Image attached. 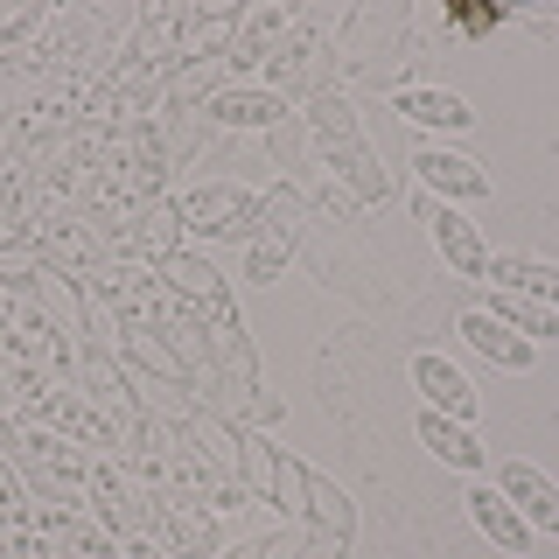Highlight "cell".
<instances>
[{"mask_svg": "<svg viewBox=\"0 0 559 559\" xmlns=\"http://www.w3.org/2000/svg\"><path fill=\"white\" fill-rule=\"evenodd\" d=\"M0 511H8V518H22V511H28V497H22V483H14V476H8V468H0Z\"/></svg>", "mask_w": 559, "mask_h": 559, "instance_id": "9a60e30c", "label": "cell"}, {"mask_svg": "<svg viewBox=\"0 0 559 559\" xmlns=\"http://www.w3.org/2000/svg\"><path fill=\"white\" fill-rule=\"evenodd\" d=\"M489 273L511 280V294H538V301L559 308V266H538V259H489Z\"/></svg>", "mask_w": 559, "mask_h": 559, "instance_id": "5bb4252c", "label": "cell"}, {"mask_svg": "<svg viewBox=\"0 0 559 559\" xmlns=\"http://www.w3.org/2000/svg\"><path fill=\"white\" fill-rule=\"evenodd\" d=\"M259 210H266V197H252V189H189L175 203V217L203 238H245L259 224Z\"/></svg>", "mask_w": 559, "mask_h": 559, "instance_id": "7a4b0ae2", "label": "cell"}, {"mask_svg": "<svg viewBox=\"0 0 559 559\" xmlns=\"http://www.w3.org/2000/svg\"><path fill=\"white\" fill-rule=\"evenodd\" d=\"M462 336L476 343L489 364H503V371H524V364H532V343H524L518 329H503L497 314H468V322H462Z\"/></svg>", "mask_w": 559, "mask_h": 559, "instance_id": "ba28073f", "label": "cell"}, {"mask_svg": "<svg viewBox=\"0 0 559 559\" xmlns=\"http://www.w3.org/2000/svg\"><path fill=\"white\" fill-rule=\"evenodd\" d=\"M413 384L433 399V413H448V419H468V413H476V392H468V378L454 371L448 357H419L413 364Z\"/></svg>", "mask_w": 559, "mask_h": 559, "instance_id": "5b68a950", "label": "cell"}, {"mask_svg": "<svg viewBox=\"0 0 559 559\" xmlns=\"http://www.w3.org/2000/svg\"><path fill=\"white\" fill-rule=\"evenodd\" d=\"M203 112L217 119V127H273V119L287 112V98L280 92H217Z\"/></svg>", "mask_w": 559, "mask_h": 559, "instance_id": "30bf717a", "label": "cell"}, {"mask_svg": "<svg viewBox=\"0 0 559 559\" xmlns=\"http://www.w3.org/2000/svg\"><path fill=\"white\" fill-rule=\"evenodd\" d=\"M419 175H427L433 189H448V197H462V203H476V197H489V175L476 168V162H462V154H448V147H427L413 162Z\"/></svg>", "mask_w": 559, "mask_h": 559, "instance_id": "52a82bcc", "label": "cell"}, {"mask_svg": "<svg viewBox=\"0 0 559 559\" xmlns=\"http://www.w3.org/2000/svg\"><path fill=\"white\" fill-rule=\"evenodd\" d=\"M308 119H314V133H322V147H329V162H336V175L357 189V203H384V197H392V182H384L378 154L364 147V133H357V112H349V98L322 92Z\"/></svg>", "mask_w": 559, "mask_h": 559, "instance_id": "6da1fadb", "label": "cell"}, {"mask_svg": "<svg viewBox=\"0 0 559 559\" xmlns=\"http://www.w3.org/2000/svg\"><path fill=\"white\" fill-rule=\"evenodd\" d=\"M433 245L448 252V266H454V273H489V252H483L476 224L454 217V210H433Z\"/></svg>", "mask_w": 559, "mask_h": 559, "instance_id": "9c48e42d", "label": "cell"}, {"mask_svg": "<svg viewBox=\"0 0 559 559\" xmlns=\"http://www.w3.org/2000/svg\"><path fill=\"white\" fill-rule=\"evenodd\" d=\"M224 559H266V538H252V546H231Z\"/></svg>", "mask_w": 559, "mask_h": 559, "instance_id": "2e32d148", "label": "cell"}, {"mask_svg": "<svg viewBox=\"0 0 559 559\" xmlns=\"http://www.w3.org/2000/svg\"><path fill=\"white\" fill-rule=\"evenodd\" d=\"M252 231H259V245H252V280H273L280 266H287L294 238H301V197H294V189H273Z\"/></svg>", "mask_w": 559, "mask_h": 559, "instance_id": "3957f363", "label": "cell"}, {"mask_svg": "<svg viewBox=\"0 0 559 559\" xmlns=\"http://www.w3.org/2000/svg\"><path fill=\"white\" fill-rule=\"evenodd\" d=\"M127 559H162V552H154V546H147V538H140V546H127Z\"/></svg>", "mask_w": 559, "mask_h": 559, "instance_id": "e0dca14e", "label": "cell"}, {"mask_svg": "<svg viewBox=\"0 0 559 559\" xmlns=\"http://www.w3.org/2000/svg\"><path fill=\"white\" fill-rule=\"evenodd\" d=\"M497 497L511 503L524 524H538V532H559V489L538 476L532 462H503V468H497Z\"/></svg>", "mask_w": 559, "mask_h": 559, "instance_id": "277c9868", "label": "cell"}, {"mask_svg": "<svg viewBox=\"0 0 559 559\" xmlns=\"http://www.w3.org/2000/svg\"><path fill=\"white\" fill-rule=\"evenodd\" d=\"M489 314H497L503 329H518L524 343H532V336H559V314H552V308H538L532 294H503V287H497V301H489Z\"/></svg>", "mask_w": 559, "mask_h": 559, "instance_id": "4fadbf2b", "label": "cell"}, {"mask_svg": "<svg viewBox=\"0 0 559 559\" xmlns=\"http://www.w3.org/2000/svg\"><path fill=\"white\" fill-rule=\"evenodd\" d=\"M468 518H476L483 538H489V546H503V552H524V546H532V524H524L511 503L497 497V489H468Z\"/></svg>", "mask_w": 559, "mask_h": 559, "instance_id": "8992f818", "label": "cell"}, {"mask_svg": "<svg viewBox=\"0 0 559 559\" xmlns=\"http://www.w3.org/2000/svg\"><path fill=\"white\" fill-rule=\"evenodd\" d=\"M419 441L441 454L448 468H483V448L468 441V427H462V419H448V413H427V419H419Z\"/></svg>", "mask_w": 559, "mask_h": 559, "instance_id": "8fae6325", "label": "cell"}, {"mask_svg": "<svg viewBox=\"0 0 559 559\" xmlns=\"http://www.w3.org/2000/svg\"><path fill=\"white\" fill-rule=\"evenodd\" d=\"M399 112L419 119V127H468V119H476L454 92H427V84H406V92H399Z\"/></svg>", "mask_w": 559, "mask_h": 559, "instance_id": "7c38bea8", "label": "cell"}]
</instances>
